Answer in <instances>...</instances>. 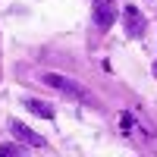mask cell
<instances>
[{
	"label": "cell",
	"mask_w": 157,
	"mask_h": 157,
	"mask_svg": "<svg viewBox=\"0 0 157 157\" xmlns=\"http://www.w3.org/2000/svg\"><path fill=\"white\" fill-rule=\"evenodd\" d=\"M123 22H126V32L132 35V38H141L145 35V16L138 13V6H123Z\"/></svg>",
	"instance_id": "obj_4"
},
{
	"label": "cell",
	"mask_w": 157,
	"mask_h": 157,
	"mask_svg": "<svg viewBox=\"0 0 157 157\" xmlns=\"http://www.w3.org/2000/svg\"><path fill=\"white\" fill-rule=\"evenodd\" d=\"M44 85H50L54 91H60L63 98H72V101H78V104H94V94H91L88 88H82L75 82V78H69V75H60V72H44V78H41Z\"/></svg>",
	"instance_id": "obj_1"
},
{
	"label": "cell",
	"mask_w": 157,
	"mask_h": 157,
	"mask_svg": "<svg viewBox=\"0 0 157 157\" xmlns=\"http://www.w3.org/2000/svg\"><path fill=\"white\" fill-rule=\"evenodd\" d=\"M22 141H19V145H0V157H16V154H22Z\"/></svg>",
	"instance_id": "obj_6"
},
{
	"label": "cell",
	"mask_w": 157,
	"mask_h": 157,
	"mask_svg": "<svg viewBox=\"0 0 157 157\" xmlns=\"http://www.w3.org/2000/svg\"><path fill=\"white\" fill-rule=\"evenodd\" d=\"M116 16H120V6H116V0H98L94 3V25L98 29H113Z\"/></svg>",
	"instance_id": "obj_2"
},
{
	"label": "cell",
	"mask_w": 157,
	"mask_h": 157,
	"mask_svg": "<svg viewBox=\"0 0 157 157\" xmlns=\"http://www.w3.org/2000/svg\"><path fill=\"white\" fill-rule=\"evenodd\" d=\"M22 107H29L35 116H44V120H54V107L50 104H44V101H38V98H25L22 101Z\"/></svg>",
	"instance_id": "obj_5"
},
{
	"label": "cell",
	"mask_w": 157,
	"mask_h": 157,
	"mask_svg": "<svg viewBox=\"0 0 157 157\" xmlns=\"http://www.w3.org/2000/svg\"><path fill=\"white\" fill-rule=\"evenodd\" d=\"M10 132L16 135V141H22L25 148H44V145H47V141H44V135H38L35 129L22 126L19 120H13V123H10Z\"/></svg>",
	"instance_id": "obj_3"
},
{
	"label": "cell",
	"mask_w": 157,
	"mask_h": 157,
	"mask_svg": "<svg viewBox=\"0 0 157 157\" xmlns=\"http://www.w3.org/2000/svg\"><path fill=\"white\" fill-rule=\"evenodd\" d=\"M154 75H157V60H154Z\"/></svg>",
	"instance_id": "obj_7"
}]
</instances>
